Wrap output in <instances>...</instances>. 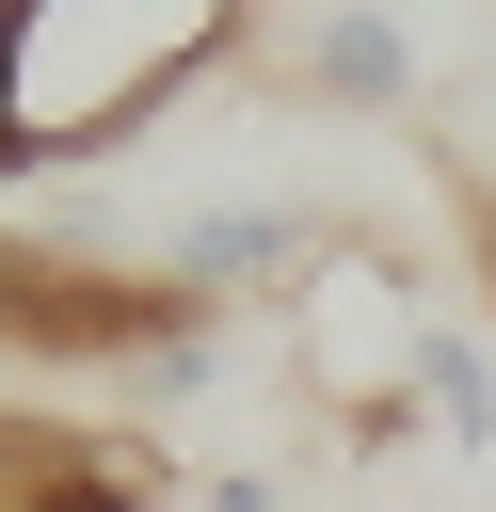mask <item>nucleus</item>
<instances>
[{
    "label": "nucleus",
    "mask_w": 496,
    "mask_h": 512,
    "mask_svg": "<svg viewBox=\"0 0 496 512\" xmlns=\"http://www.w3.org/2000/svg\"><path fill=\"white\" fill-rule=\"evenodd\" d=\"M0 512H176V464L144 432H80V416L0 400Z\"/></svg>",
    "instance_id": "20e7f679"
},
{
    "label": "nucleus",
    "mask_w": 496,
    "mask_h": 512,
    "mask_svg": "<svg viewBox=\"0 0 496 512\" xmlns=\"http://www.w3.org/2000/svg\"><path fill=\"white\" fill-rule=\"evenodd\" d=\"M480 336H496V320H480Z\"/></svg>",
    "instance_id": "9d476101"
},
{
    "label": "nucleus",
    "mask_w": 496,
    "mask_h": 512,
    "mask_svg": "<svg viewBox=\"0 0 496 512\" xmlns=\"http://www.w3.org/2000/svg\"><path fill=\"white\" fill-rule=\"evenodd\" d=\"M288 96H320V112H416V32L368 16V0H336V16L288 48Z\"/></svg>",
    "instance_id": "423d86ee"
},
{
    "label": "nucleus",
    "mask_w": 496,
    "mask_h": 512,
    "mask_svg": "<svg viewBox=\"0 0 496 512\" xmlns=\"http://www.w3.org/2000/svg\"><path fill=\"white\" fill-rule=\"evenodd\" d=\"M0 352L32 368H128L144 400H192L224 368V320L160 288V256H112V240H16L0 224Z\"/></svg>",
    "instance_id": "f03ea898"
},
{
    "label": "nucleus",
    "mask_w": 496,
    "mask_h": 512,
    "mask_svg": "<svg viewBox=\"0 0 496 512\" xmlns=\"http://www.w3.org/2000/svg\"><path fill=\"white\" fill-rule=\"evenodd\" d=\"M320 240H336L320 208H256V192H224V208H192V224L160 240V288L208 304V320H224V304H288Z\"/></svg>",
    "instance_id": "39448f33"
},
{
    "label": "nucleus",
    "mask_w": 496,
    "mask_h": 512,
    "mask_svg": "<svg viewBox=\"0 0 496 512\" xmlns=\"http://www.w3.org/2000/svg\"><path fill=\"white\" fill-rule=\"evenodd\" d=\"M432 192H448V224H464V256H480V320H496V160L432 128Z\"/></svg>",
    "instance_id": "6e6552de"
},
{
    "label": "nucleus",
    "mask_w": 496,
    "mask_h": 512,
    "mask_svg": "<svg viewBox=\"0 0 496 512\" xmlns=\"http://www.w3.org/2000/svg\"><path fill=\"white\" fill-rule=\"evenodd\" d=\"M416 432L432 448H496V336L480 320H432L416 336Z\"/></svg>",
    "instance_id": "0eeeda50"
},
{
    "label": "nucleus",
    "mask_w": 496,
    "mask_h": 512,
    "mask_svg": "<svg viewBox=\"0 0 496 512\" xmlns=\"http://www.w3.org/2000/svg\"><path fill=\"white\" fill-rule=\"evenodd\" d=\"M240 48V0H0V176L112 160Z\"/></svg>",
    "instance_id": "f257e3e1"
},
{
    "label": "nucleus",
    "mask_w": 496,
    "mask_h": 512,
    "mask_svg": "<svg viewBox=\"0 0 496 512\" xmlns=\"http://www.w3.org/2000/svg\"><path fill=\"white\" fill-rule=\"evenodd\" d=\"M272 336H288V384L336 416V432H416V336H432V304H416V256H384V240H320L304 256V288L272 304Z\"/></svg>",
    "instance_id": "7ed1b4c3"
},
{
    "label": "nucleus",
    "mask_w": 496,
    "mask_h": 512,
    "mask_svg": "<svg viewBox=\"0 0 496 512\" xmlns=\"http://www.w3.org/2000/svg\"><path fill=\"white\" fill-rule=\"evenodd\" d=\"M192 512H288V496H272V480H256V464H240V480H208V496H192Z\"/></svg>",
    "instance_id": "1a4fd4ad"
}]
</instances>
